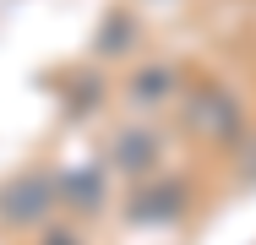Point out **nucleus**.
<instances>
[{"label": "nucleus", "instance_id": "1", "mask_svg": "<svg viewBox=\"0 0 256 245\" xmlns=\"http://www.w3.org/2000/svg\"><path fill=\"white\" fill-rule=\"evenodd\" d=\"M153 158H158V136H153V131H126V136L114 142V164L131 169V174H142Z\"/></svg>", "mask_w": 256, "mask_h": 245}, {"label": "nucleus", "instance_id": "2", "mask_svg": "<svg viewBox=\"0 0 256 245\" xmlns=\"http://www.w3.org/2000/svg\"><path fill=\"white\" fill-rule=\"evenodd\" d=\"M191 109H196V114H191V126H207L212 136H229V131H234V109H229V98H224V93L196 98Z\"/></svg>", "mask_w": 256, "mask_h": 245}, {"label": "nucleus", "instance_id": "3", "mask_svg": "<svg viewBox=\"0 0 256 245\" xmlns=\"http://www.w3.org/2000/svg\"><path fill=\"white\" fill-rule=\"evenodd\" d=\"M164 88H169V71L164 66H158V76H142V93H164Z\"/></svg>", "mask_w": 256, "mask_h": 245}, {"label": "nucleus", "instance_id": "4", "mask_svg": "<svg viewBox=\"0 0 256 245\" xmlns=\"http://www.w3.org/2000/svg\"><path fill=\"white\" fill-rule=\"evenodd\" d=\"M50 245H76V240H66V234H54V240H50Z\"/></svg>", "mask_w": 256, "mask_h": 245}]
</instances>
